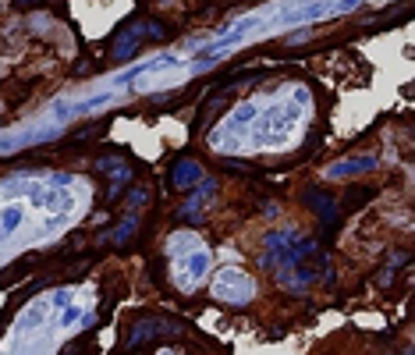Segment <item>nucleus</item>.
Returning <instances> with one entry per match:
<instances>
[{
    "label": "nucleus",
    "mask_w": 415,
    "mask_h": 355,
    "mask_svg": "<svg viewBox=\"0 0 415 355\" xmlns=\"http://www.w3.org/2000/svg\"><path fill=\"white\" fill-rule=\"evenodd\" d=\"M366 167H373V160H348V164H341V167H330V178H351V174H359Z\"/></svg>",
    "instance_id": "obj_3"
},
{
    "label": "nucleus",
    "mask_w": 415,
    "mask_h": 355,
    "mask_svg": "<svg viewBox=\"0 0 415 355\" xmlns=\"http://www.w3.org/2000/svg\"><path fill=\"white\" fill-rule=\"evenodd\" d=\"M213 295L217 299H224V302H248L252 299V280L242 274V270H220L217 277V284H213Z\"/></svg>",
    "instance_id": "obj_1"
},
{
    "label": "nucleus",
    "mask_w": 415,
    "mask_h": 355,
    "mask_svg": "<svg viewBox=\"0 0 415 355\" xmlns=\"http://www.w3.org/2000/svg\"><path fill=\"white\" fill-rule=\"evenodd\" d=\"M362 0H341V4H334V11H351V7H359Z\"/></svg>",
    "instance_id": "obj_6"
},
{
    "label": "nucleus",
    "mask_w": 415,
    "mask_h": 355,
    "mask_svg": "<svg viewBox=\"0 0 415 355\" xmlns=\"http://www.w3.org/2000/svg\"><path fill=\"white\" fill-rule=\"evenodd\" d=\"M43 316H47V305H43V302H36L32 309H28V316L22 320V327H36V323H43Z\"/></svg>",
    "instance_id": "obj_5"
},
{
    "label": "nucleus",
    "mask_w": 415,
    "mask_h": 355,
    "mask_svg": "<svg viewBox=\"0 0 415 355\" xmlns=\"http://www.w3.org/2000/svg\"><path fill=\"white\" fill-rule=\"evenodd\" d=\"M171 181H174L177 188H188V185H195V181H199V164H195V160H181V164L174 167Z\"/></svg>",
    "instance_id": "obj_2"
},
{
    "label": "nucleus",
    "mask_w": 415,
    "mask_h": 355,
    "mask_svg": "<svg viewBox=\"0 0 415 355\" xmlns=\"http://www.w3.org/2000/svg\"><path fill=\"white\" fill-rule=\"evenodd\" d=\"M18 4H32V0H18Z\"/></svg>",
    "instance_id": "obj_7"
},
{
    "label": "nucleus",
    "mask_w": 415,
    "mask_h": 355,
    "mask_svg": "<svg viewBox=\"0 0 415 355\" xmlns=\"http://www.w3.org/2000/svg\"><path fill=\"white\" fill-rule=\"evenodd\" d=\"M0 224H4V234H7V231H14V228L22 224V210H18V206H7L4 217H0Z\"/></svg>",
    "instance_id": "obj_4"
}]
</instances>
